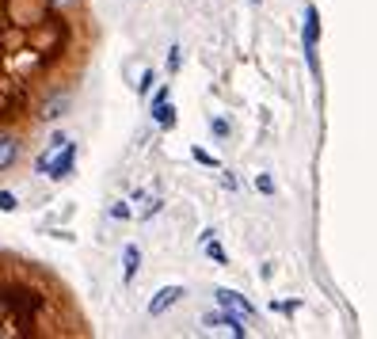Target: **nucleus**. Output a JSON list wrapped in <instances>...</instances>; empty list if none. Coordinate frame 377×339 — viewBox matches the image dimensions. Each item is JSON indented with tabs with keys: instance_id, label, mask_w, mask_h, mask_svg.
<instances>
[{
	"instance_id": "nucleus-1",
	"label": "nucleus",
	"mask_w": 377,
	"mask_h": 339,
	"mask_svg": "<svg viewBox=\"0 0 377 339\" xmlns=\"http://www.w3.org/2000/svg\"><path fill=\"white\" fill-rule=\"evenodd\" d=\"M99 46L88 0H0V183L31 164Z\"/></svg>"
},
{
	"instance_id": "nucleus-2",
	"label": "nucleus",
	"mask_w": 377,
	"mask_h": 339,
	"mask_svg": "<svg viewBox=\"0 0 377 339\" xmlns=\"http://www.w3.org/2000/svg\"><path fill=\"white\" fill-rule=\"evenodd\" d=\"M91 320L76 289L42 259L0 248V339H84Z\"/></svg>"
},
{
	"instance_id": "nucleus-3",
	"label": "nucleus",
	"mask_w": 377,
	"mask_h": 339,
	"mask_svg": "<svg viewBox=\"0 0 377 339\" xmlns=\"http://www.w3.org/2000/svg\"><path fill=\"white\" fill-rule=\"evenodd\" d=\"M316 34H320V16H316V8H309L305 12V58H309L312 73H320V65H316Z\"/></svg>"
},
{
	"instance_id": "nucleus-4",
	"label": "nucleus",
	"mask_w": 377,
	"mask_h": 339,
	"mask_svg": "<svg viewBox=\"0 0 377 339\" xmlns=\"http://www.w3.org/2000/svg\"><path fill=\"white\" fill-rule=\"evenodd\" d=\"M180 298H183V286H164V289H160V294H156L153 301H149V313H153V316H160L164 309H172Z\"/></svg>"
},
{
	"instance_id": "nucleus-5",
	"label": "nucleus",
	"mask_w": 377,
	"mask_h": 339,
	"mask_svg": "<svg viewBox=\"0 0 377 339\" xmlns=\"http://www.w3.org/2000/svg\"><path fill=\"white\" fill-rule=\"evenodd\" d=\"M217 301H222L225 309H237V313H244V316H252V305H248L240 294H233V289H217Z\"/></svg>"
},
{
	"instance_id": "nucleus-6",
	"label": "nucleus",
	"mask_w": 377,
	"mask_h": 339,
	"mask_svg": "<svg viewBox=\"0 0 377 339\" xmlns=\"http://www.w3.org/2000/svg\"><path fill=\"white\" fill-rule=\"evenodd\" d=\"M153 115H156V122L164 126V130H172V126H175V107L168 100H156L153 103Z\"/></svg>"
},
{
	"instance_id": "nucleus-7",
	"label": "nucleus",
	"mask_w": 377,
	"mask_h": 339,
	"mask_svg": "<svg viewBox=\"0 0 377 339\" xmlns=\"http://www.w3.org/2000/svg\"><path fill=\"white\" fill-rule=\"evenodd\" d=\"M138 263H141V252L130 244V248H126V282H133V274H138Z\"/></svg>"
},
{
	"instance_id": "nucleus-8",
	"label": "nucleus",
	"mask_w": 377,
	"mask_h": 339,
	"mask_svg": "<svg viewBox=\"0 0 377 339\" xmlns=\"http://www.w3.org/2000/svg\"><path fill=\"white\" fill-rule=\"evenodd\" d=\"M255 187H259L263 195H271V190H274V183H271V175H259V179H255Z\"/></svg>"
},
{
	"instance_id": "nucleus-9",
	"label": "nucleus",
	"mask_w": 377,
	"mask_h": 339,
	"mask_svg": "<svg viewBox=\"0 0 377 339\" xmlns=\"http://www.w3.org/2000/svg\"><path fill=\"white\" fill-rule=\"evenodd\" d=\"M195 160H198V164H210V168H213V164H217V160H213V157H210V153H202V149H195Z\"/></svg>"
},
{
	"instance_id": "nucleus-10",
	"label": "nucleus",
	"mask_w": 377,
	"mask_h": 339,
	"mask_svg": "<svg viewBox=\"0 0 377 339\" xmlns=\"http://www.w3.org/2000/svg\"><path fill=\"white\" fill-rule=\"evenodd\" d=\"M213 133H217V138H225V133H229V122H222V118H217V122H213Z\"/></svg>"
},
{
	"instance_id": "nucleus-11",
	"label": "nucleus",
	"mask_w": 377,
	"mask_h": 339,
	"mask_svg": "<svg viewBox=\"0 0 377 339\" xmlns=\"http://www.w3.org/2000/svg\"><path fill=\"white\" fill-rule=\"evenodd\" d=\"M255 4H259V0H255Z\"/></svg>"
}]
</instances>
